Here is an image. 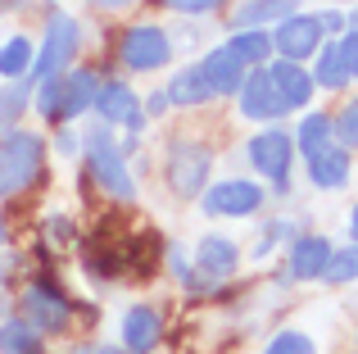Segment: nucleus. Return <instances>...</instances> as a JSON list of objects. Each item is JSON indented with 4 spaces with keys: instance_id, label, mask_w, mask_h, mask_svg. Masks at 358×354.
<instances>
[{
    "instance_id": "1",
    "label": "nucleus",
    "mask_w": 358,
    "mask_h": 354,
    "mask_svg": "<svg viewBox=\"0 0 358 354\" xmlns=\"http://www.w3.org/2000/svg\"><path fill=\"white\" fill-rule=\"evenodd\" d=\"M45 173V136L14 127L0 136V200L23 195L36 177Z\"/></svg>"
},
{
    "instance_id": "2",
    "label": "nucleus",
    "mask_w": 358,
    "mask_h": 354,
    "mask_svg": "<svg viewBox=\"0 0 358 354\" xmlns=\"http://www.w3.org/2000/svg\"><path fill=\"white\" fill-rule=\"evenodd\" d=\"M82 146H87V173L96 177L100 191L114 195V200H136V182H131L127 164H122V150L114 146V132L105 123H96V127H87Z\"/></svg>"
},
{
    "instance_id": "3",
    "label": "nucleus",
    "mask_w": 358,
    "mask_h": 354,
    "mask_svg": "<svg viewBox=\"0 0 358 354\" xmlns=\"http://www.w3.org/2000/svg\"><path fill=\"white\" fill-rule=\"evenodd\" d=\"M78 45H82V23L73 14H64V9H55V14L45 18V36H41V50H36V59H32V78L45 82V78L69 73Z\"/></svg>"
},
{
    "instance_id": "4",
    "label": "nucleus",
    "mask_w": 358,
    "mask_h": 354,
    "mask_svg": "<svg viewBox=\"0 0 358 354\" xmlns=\"http://www.w3.org/2000/svg\"><path fill=\"white\" fill-rule=\"evenodd\" d=\"M164 173H168V191L177 200H191V195L204 191V182L213 173V150L204 141H173Z\"/></svg>"
},
{
    "instance_id": "5",
    "label": "nucleus",
    "mask_w": 358,
    "mask_h": 354,
    "mask_svg": "<svg viewBox=\"0 0 358 354\" xmlns=\"http://www.w3.org/2000/svg\"><path fill=\"white\" fill-rule=\"evenodd\" d=\"M118 59L127 73H155L173 59V36L159 23H136L118 36Z\"/></svg>"
},
{
    "instance_id": "6",
    "label": "nucleus",
    "mask_w": 358,
    "mask_h": 354,
    "mask_svg": "<svg viewBox=\"0 0 358 354\" xmlns=\"http://www.w3.org/2000/svg\"><path fill=\"white\" fill-rule=\"evenodd\" d=\"M245 155H250L254 173L268 177L277 191H286L290 186V164H295V136L286 132V127H263V132L250 136V146H245Z\"/></svg>"
},
{
    "instance_id": "7",
    "label": "nucleus",
    "mask_w": 358,
    "mask_h": 354,
    "mask_svg": "<svg viewBox=\"0 0 358 354\" xmlns=\"http://www.w3.org/2000/svg\"><path fill=\"white\" fill-rule=\"evenodd\" d=\"M23 318L32 323L36 337H55V332H64L73 323V304H69V295H64L55 282L32 277L27 291H23Z\"/></svg>"
},
{
    "instance_id": "8",
    "label": "nucleus",
    "mask_w": 358,
    "mask_h": 354,
    "mask_svg": "<svg viewBox=\"0 0 358 354\" xmlns=\"http://www.w3.org/2000/svg\"><path fill=\"white\" fill-rule=\"evenodd\" d=\"M263 200H268L263 186L245 182V177H227V182L204 191V213L209 218H250V213L263 209Z\"/></svg>"
},
{
    "instance_id": "9",
    "label": "nucleus",
    "mask_w": 358,
    "mask_h": 354,
    "mask_svg": "<svg viewBox=\"0 0 358 354\" xmlns=\"http://www.w3.org/2000/svg\"><path fill=\"white\" fill-rule=\"evenodd\" d=\"M100 114V123L105 127H127L131 136L145 127V109H141V100H136V91L127 87V82H100V91H96V105H91Z\"/></svg>"
},
{
    "instance_id": "10",
    "label": "nucleus",
    "mask_w": 358,
    "mask_h": 354,
    "mask_svg": "<svg viewBox=\"0 0 358 354\" xmlns=\"http://www.w3.org/2000/svg\"><path fill=\"white\" fill-rule=\"evenodd\" d=\"M272 50L290 64H304L308 55H317L322 50V23H317V14H295V18H286V23H277Z\"/></svg>"
},
{
    "instance_id": "11",
    "label": "nucleus",
    "mask_w": 358,
    "mask_h": 354,
    "mask_svg": "<svg viewBox=\"0 0 358 354\" xmlns=\"http://www.w3.org/2000/svg\"><path fill=\"white\" fill-rule=\"evenodd\" d=\"M236 96H241V114L250 118V123H277V118L286 114V100L277 96L268 69H250L245 73V87L236 91Z\"/></svg>"
},
{
    "instance_id": "12",
    "label": "nucleus",
    "mask_w": 358,
    "mask_h": 354,
    "mask_svg": "<svg viewBox=\"0 0 358 354\" xmlns=\"http://www.w3.org/2000/svg\"><path fill=\"white\" fill-rule=\"evenodd\" d=\"M327 264H331V241L317 236V232H308V236H295L286 250V268L295 282H313V277L327 273Z\"/></svg>"
},
{
    "instance_id": "13",
    "label": "nucleus",
    "mask_w": 358,
    "mask_h": 354,
    "mask_svg": "<svg viewBox=\"0 0 358 354\" xmlns=\"http://www.w3.org/2000/svg\"><path fill=\"white\" fill-rule=\"evenodd\" d=\"M200 73H204V87H209V96H236V91L245 87V64L236 59V55L227 50V45H218V50H209L200 59Z\"/></svg>"
},
{
    "instance_id": "14",
    "label": "nucleus",
    "mask_w": 358,
    "mask_h": 354,
    "mask_svg": "<svg viewBox=\"0 0 358 354\" xmlns=\"http://www.w3.org/2000/svg\"><path fill=\"white\" fill-rule=\"evenodd\" d=\"M236 268H241L236 241L231 236H200V246H195V273H209V286L227 282Z\"/></svg>"
},
{
    "instance_id": "15",
    "label": "nucleus",
    "mask_w": 358,
    "mask_h": 354,
    "mask_svg": "<svg viewBox=\"0 0 358 354\" xmlns=\"http://www.w3.org/2000/svg\"><path fill=\"white\" fill-rule=\"evenodd\" d=\"M159 337H164V318H159V309H150V304H131V309L122 313V350L150 354L159 346Z\"/></svg>"
},
{
    "instance_id": "16",
    "label": "nucleus",
    "mask_w": 358,
    "mask_h": 354,
    "mask_svg": "<svg viewBox=\"0 0 358 354\" xmlns=\"http://www.w3.org/2000/svg\"><path fill=\"white\" fill-rule=\"evenodd\" d=\"M299 14V0H245L236 5V14L227 18L236 32H263L268 23H286Z\"/></svg>"
},
{
    "instance_id": "17",
    "label": "nucleus",
    "mask_w": 358,
    "mask_h": 354,
    "mask_svg": "<svg viewBox=\"0 0 358 354\" xmlns=\"http://www.w3.org/2000/svg\"><path fill=\"white\" fill-rule=\"evenodd\" d=\"M268 78H272V87H277V96L286 100V109H304L308 100H313V73L304 69V64H290V59H277L268 69Z\"/></svg>"
},
{
    "instance_id": "18",
    "label": "nucleus",
    "mask_w": 358,
    "mask_h": 354,
    "mask_svg": "<svg viewBox=\"0 0 358 354\" xmlns=\"http://www.w3.org/2000/svg\"><path fill=\"white\" fill-rule=\"evenodd\" d=\"M96 91H100V78L91 69H73L64 73V105H59V123H73L78 114H87L96 105Z\"/></svg>"
},
{
    "instance_id": "19",
    "label": "nucleus",
    "mask_w": 358,
    "mask_h": 354,
    "mask_svg": "<svg viewBox=\"0 0 358 354\" xmlns=\"http://www.w3.org/2000/svg\"><path fill=\"white\" fill-rule=\"evenodd\" d=\"M308 177H313V186H322V191H341L345 182H350V150H341V146H327V150L308 155Z\"/></svg>"
},
{
    "instance_id": "20",
    "label": "nucleus",
    "mask_w": 358,
    "mask_h": 354,
    "mask_svg": "<svg viewBox=\"0 0 358 354\" xmlns=\"http://www.w3.org/2000/svg\"><path fill=\"white\" fill-rule=\"evenodd\" d=\"M164 96H168V105H186V109H195V105H204V100H213L209 87H204L200 64H186V69H177Z\"/></svg>"
},
{
    "instance_id": "21",
    "label": "nucleus",
    "mask_w": 358,
    "mask_h": 354,
    "mask_svg": "<svg viewBox=\"0 0 358 354\" xmlns=\"http://www.w3.org/2000/svg\"><path fill=\"white\" fill-rule=\"evenodd\" d=\"M313 82H317V87H327V91H341V87H350V82H354L350 64H345V55H341V41L317 50V73H313Z\"/></svg>"
},
{
    "instance_id": "22",
    "label": "nucleus",
    "mask_w": 358,
    "mask_h": 354,
    "mask_svg": "<svg viewBox=\"0 0 358 354\" xmlns=\"http://www.w3.org/2000/svg\"><path fill=\"white\" fill-rule=\"evenodd\" d=\"M32 59H36L32 41H27V36H9V41L0 45V78L5 82L27 78V73H32Z\"/></svg>"
},
{
    "instance_id": "23",
    "label": "nucleus",
    "mask_w": 358,
    "mask_h": 354,
    "mask_svg": "<svg viewBox=\"0 0 358 354\" xmlns=\"http://www.w3.org/2000/svg\"><path fill=\"white\" fill-rule=\"evenodd\" d=\"M41 350V337L32 332L27 318H5L0 323V354H36Z\"/></svg>"
},
{
    "instance_id": "24",
    "label": "nucleus",
    "mask_w": 358,
    "mask_h": 354,
    "mask_svg": "<svg viewBox=\"0 0 358 354\" xmlns=\"http://www.w3.org/2000/svg\"><path fill=\"white\" fill-rule=\"evenodd\" d=\"M336 136H331V118L327 114H308L304 123L295 127V146H299V155H317V150H327V146H331Z\"/></svg>"
},
{
    "instance_id": "25",
    "label": "nucleus",
    "mask_w": 358,
    "mask_h": 354,
    "mask_svg": "<svg viewBox=\"0 0 358 354\" xmlns=\"http://www.w3.org/2000/svg\"><path fill=\"white\" fill-rule=\"evenodd\" d=\"M227 50L236 55L245 69H263V59L272 55V36H268V32H236V36L227 41Z\"/></svg>"
},
{
    "instance_id": "26",
    "label": "nucleus",
    "mask_w": 358,
    "mask_h": 354,
    "mask_svg": "<svg viewBox=\"0 0 358 354\" xmlns=\"http://www.w3.org/2000/svg\"><path fill=\"white\" fill-rule=\"evenodd\" d=\"M27 105H32V87H27V82H9V87L0 91V127H9V132H14V127H18V114H23Z\"/></svg>"
},
{
    "instance_id": "27",
    "label": "nucleus",
    "mask_w": 358,
    "mask_h": 354,
    "mask_svg": "<svg viewBox=\"0 0 358 354\" xmlns=\"http://www.w3.org/2000/svg\"><path fill=\"white\" fill-rule=\"evenodd\" d=\"M32 105H36V114H41L45 123H55V127H59V105H64V73H59V78H45L41 87H36Z\"/></svg>"
},
{
    "instance_id": "28",
    "label": "nucleus",
    "mask_w": 358,
    "mask_h": 354,
    "mask_svg": "<svg viewBox=\"0 0 358 354\" xmlns=\"http://www.w3.org/2000/svg\"><path fill=\"white\" fill-rule=\"evenodd\" d=\"M322 282H331V286H350V282H358V246L331 250V264H327Z\"/></svg>"
},
{
    "instance_id": "29",
    "label": "nucleus",
    "mask_w": 358,
    "mask_h": 354,
    "mask_svg": "<svg viewBox=\"0 0 358 354\" xmlns=\"http://www.w3.org/2000/svg\"><path fill=\"white\" fill-rule=\"evenodd\" d=\"M263 354H317V346H313V337H308V332L286 327V332H277V337L263 346Z\"/></svg>"
},
{
    "instance_id": "30",
    "label": "nucleus",
    "mask_w": 358,
    "mask_h": 354,
    "mask_svg": "<svg viewBox=\"0 0 358 354\" xmlns=\"http://www.w3.org/2000/svg\"><path fill=\"white\" fill-rule=\"evenodd\" d=\"M331 136H336L341 150H354V146H358V100H350V105L331 118Z\"/></svg>"
},
{
    "instance_id": "31",
    "label": "nucleus",
    "mask_w": 358,
    "mask_h": 354,
    "mask_svg": "<svg viewBox=\"0 0 358 354\" xmlns=\"http://www.w3.org/2000/svg\"><path fill=\"white\" fill-rule=\"evenodd\" d=\"M286 236H295V222H290V218L268 222V227L259 232V241H254V259H268V255H272V250H277Z\"/></svg>"
},
{
    "instance_id": "32",
    "label": "nucleus",
    "mask_w": 358,
    "mask_h": 354,
    "mask_svg": "<svg viewBox=\"0 0 358 354\" xmlns=\"http://www.w3.org/2000/svg\"><path fill=\"white\" fill-rule=\"evenodd\" d=\"M168 5L177 14H213V9H222V0H168Z\"/></svg>"
},
{
    "instance_id": "33",
    "label": "nucleus",
    "mask_w": 358,
    "mask_h": 354,
    "mask_svg": "<svg viewBox=\"0 0 358 354\" xmlns=\"http://www.w3.org/2000/svg\"><path fill=\"white\" fill-rule=\"evenodd\" d=\"M341 55H345V64H350V73L358 78V32H345L341 36Z\"/></svg>"
},
{
    "instance_id": "34",
    "label": "nucleus",
    "mask_w": 358,
    "mask_h": 354,
    "mask_svg": "<svg viewBox=\"0 0 358 354\" xmlns=\"http://www.w3.org/2000/svg\"><path fill=\"white\" fill-rule=\"evenodd\" d=\"M317 23H322V36H327V32H341V36L350 32V23H345V14H317Z\"/></svg>"
},
{
    "instance_id": "35",
    "label": "nucleus",
    "mask_w": 358,
    "mask_h": 354,
    "mask_svg": "<svg viewBox=\"0 0 358 354\" xmlns=\"http://www.w3.org/2000/svg\"><path fill=\"white\" fill-rule=\"evenodd\" d=\"M141 109H145V114H164V109H168V96H164V91H159V96H150V100H145V105H141Z\"/></svg>"
},
{
    "instance_id": "36",
    "label": "nucleus",
    "mask_w": 358,
    "mask_h": 354,
    "mask_svg": "<svg viewBox=\"0 0 358 354\" xmlns=\"http://www.w3.org/2000/svg\"><path fill=\"white\" fill-rule=\"evenodd\" d=\"M350 236H354V246H358V204H354V213H350Z\"/></svg>"
},
{
    "instance_id": "37",
    "label": "nucleus",
    "mask_w": 358,
    "mask_h": 354,
    "mask_svg": "<svg viewBox=\"0 0 358 354\" xmlns=\"http://www.w3.org/2000/svg\"><path fill=\"white\" fill-rule=\"evenodd\" d=\"M100 9H122V5H131V0H96Z\"/></svg>"
},
{
    "instance_id": "38",
    "label": "nucleus",
    "mask_w": 358,
    "mask_h": 354,
    "mask_svg": "<svg viewBox=\"0 0 358 354\" xmlns=\"http://www.w3.org/2000/svg\"><path fill=\"white\" fill-rule=\"evenodd\" d=\"M73 354H105V346H78Z\"/></svg>"
},
{
    "instance_id": "39",
    "label": "nucleus",
    "mask_w": 358,
    "mask_h": 354,
    "mask_svg": "<svg viewBox=\"0 0 358 354\" xmlns=\"http://www.w3.org/2000/svg\"><path fill=\"white\" fill-rule=\"evenodd\" d=\"M345 23H350V32H358V9H354V14H345Z\"/></svg>"
},
{
    "instance_id": "40",
    "label": "nucleus",
    "mask_w": 358,
    "mask_h": 354,
    "mask_svg": "<svg viewBox=\"0 0 358 354\" xmlns=\"http://www.w3.org/2000/svg\"><path fill=\"white\" fill-rule=\"evenodd\" d=\"M18 5H23V0H0V9H18Z\"/></svg>"
},
{
    "instance_id": "41",
    "label": "nucleus",
    "mask_w": 358,
    "mask_h": 354,
    "mask_svg": "<svg viewBox=\"0 0 358 354\" xmlns=\"http://www.w3.org/2000/svg\"><path fill=\"white\" fill-rule=\"evenodd\" d=\"M105 354H131V350H109V346H105Z\"/></svg>"
},
{
    "instance_id": "42",
    "label": "nucleus",
    "mask_w": 358,
    "mask_h": 354,
    "mask_svg": "<svg viewBox=\"0 0 358 354\" xmlns=\"http://www.w3.org/2000/svg\"><path fill=\"white\" fill-rule=\"evenodd\" d=\"M0 241H5V222H0Z\"/></svg>"
}]
</instances>
